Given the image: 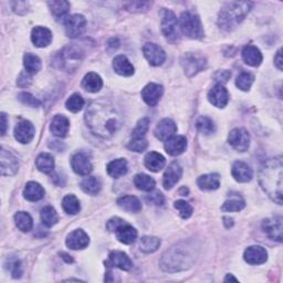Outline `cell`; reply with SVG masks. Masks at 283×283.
Here are the masks:
<instances>
[{"label":"cell","instance_id":"cell-50","mask_svg":"<svg viewBox=\"0 0 283 283\" xmlns=\"http://www.w3.org/2000/svg\"><path fill=\"white\" fill-rule=\"evenodd\" d=\"M148 126H149V120L147 118H144L141 121H139L137 125L133 129V133H132L133 139H144L148 130Z\"/></svg>","mask_w":283,"mask_h":283},{"label":"cell","instance_id":"cell-8","mask_svg":"<svg viewBox=\"0 0 283 283\" xmlns=\"http://www.w3.org/2000/svg\"><path fill=\"white\" fill-rule=\"evenodd\" d=\"M228 143L236 150L246 152L250 145V135L244 128H234L229 133Z\"/></svg>","mask_w":283,"mask_h":283},{"label":"cell","instance_id":"cell-39","mask_svg":"<svg viewBox=\"0 0 283 283\" xmlns=\"http://www.w3.org/2000/svg\"><path fill=\"white\" fill-rule=\"evenodd\" d=\"M159 246H161V240L157 237L145 236L140 240V249L145 253L155 252L159 248Z\"/></svg>","mask_w":283,"mask_h":283},{"label":"cell","instance_id":"cell-40","mask_svg":"<svg viewBox=\"0 0 283 283\" xmlns=\"http://www.w3.org/2000/svg\"><path fill=\"white\" fill-rule=\"evenodd\" d=\"M62 207L64 212L69 215H77L81 209L80 201L74 195L65 196L62 200Z\"/></svg>","mask_w":283,"mask_h":283},{"label":"cell","instance_id":"cell-26","mask_svg":"<svg viewBox=\"0 0 283 283\" xmlns=\"http://www.w3.org/2000/svg\"><path fill=\"white\" fill-rule=\"evenodd\" d=\"M242 59L250 67H259L262 62V53L255 46H246L242 49Z\"/></svg>","mask_w":283,"mask_h":283},{"label":"cell","instance_id":"cell-18","mask_svg":"<svg viewBox=\"0 0 283 283\" xmlns=\"http://www.w3.org/2000/svg\"><path fill=\"white\" fill-rule=\"evenodd\" d=\"M244 260L249 265H262L268 260V252L261 246H251L244 251Z\"/></svg>","mask_w":283,"mask_h":283},{"label":"cell","instance_id":"cell-36","mask_svg":"<svg viewBox=\"0 0 283 283\" xmlns=\"http://www.w3.org/2000/svg\"><path fill=\"white\" fill-rule=\"evenodd\" d=\"M35 165H37V168L40 172L50 174L54 169V158L48 153H42L35 159Z\"/></svg>","mask_w":283,"mask_h":283},{"label":"cell","instance_id":"cell-63","mask_svg":"<svg viewBox=\"0 0 283 283\" xmlns=\"http://www.w3.org/2000/svg\"><path fill=\"white\" fill-rule=\"evenodd\" d=\"M227 281H235V282H238V279H236L235 277H232L231 274H227V277L224 278V282H227Z\"/></svg>","mask_w":283,"mask_h":283},{"label":"cell","instance_id":"cell-51","mask_svg":"<svg viewBox=\"0 0 283 283\" xmlns=\"http://www.w3.org/2000/svg\"><path fill=\"white\" fill-rule=\"evenodd\" d=\"M174 207H175L178 210L181 218L188 219L193 215V207L190 204H188L187 201H185V200H177V201H175V204H174Z\"/></svg>","mask_w":283,"mask_h":283},{"label":"cell","instance_id":"cell-15","mask_svg":"<svg viewBox=\"0 0 283 283\" xmlns=\"http://www.w3.org/2000/svg\"><path fill=\"white\" fill-rule=\"evenodd\" d=\"M143 52L147 61L152 65H154V67L163 64V62L166 59V54L164 52V50L159 46L155 45V43H150V42L146 43L143 48Z\"/></svg>","mask_w":283,"mask_h":283},{"label":"cell","instance_id":"cell-24","mask_svg":"<svg viewBox=\"0 0 283 283\" xmlns=\"http://www.w3.org/2000/svg\"><path fill=\"white\" fill-rule=\"evenodd\" d=\"M31 40L33 45L38 48L48 47L52 41V33L48 28L35 27L32 29Z\"/></svg>","mask_w":283,"mask_h":283},{"label":"cell","instance_id":"cell-41","mask_svg":"<svg viewBox=\"0 0 283 283\" xmlns=\"http://www.w3.org/2000/svg\"><path fill=\"white\" fill-rule=\"evenodd\" d=\"M41 221L47 227H52L59 220V216H58L55 209L51 206H47L41 210Z\"/></svg>","mask_w":283,"mask_h":283},{"label":"cell","instance_id":"cell-1","mask_svg":"<svg viewBox=\"0 0 283 283\" xmlns=\"http://www.w3.org/2000/svg\"><path fill=\"white\" fill-rule=\"evenodd\" d=\"M85 122L92 132L102 137L111 139L121 128L123 119L120 111L108 101H94L85 112Z\"/></svg>","mask_w":283,"mask_h":283},{"label":"cell","instance_id":"cell-29","mask_svg":"<svg viewBox=\"0 0 283 283\" xmlns=\"http://www.w3.org/2000/svg\"><path fill=\"white\" fill-rule=\"evenodd\" d=\"M70 123L69 120L63 115H55L53 120L51 121V125H50V129L53 133V135L58 137H65L69 132Z\"/></svg>","mask_w":283,"mask_h":283},{"label":"cell","instance_id":"cell-20","mask_svg":"<svg viewBox=\"0 0 283 283\" xmlns=\"http://www.w3.org/2000/svg\"><path fill=\"white\" fill-rule=\"evenodd\" d=\"M181 174H183V171H181L180 165L177 162H173L164 174L163 185L165 190H172L180 180Z\"/></svg>","mask_w":283,"mask_h":283},{"label":"cell","instance_id":"cell-44","mask_svg":"<svg viewBox=\"0 0 283 283\" xmlns=\"http://www.w3.org/2000/svg\"><path fill=\"white\" fill-rule=\"evenodd\" d=\"M48 6L51 10L53 16L56 18H61L68 13L70 9V4L64 0H56V2H49Z\"/></svg>","mask_w":283,"mask_h":283},{"label":"cell","instance_id":"cell-64","mask_svg":"<svg viewBox=\"0 0 283 283\" xmlns=\"http://www.w3.org/2000/svg\"><path fill=\"white\" fill-rule=\"evenodd\" d=\"M179 194H180L181 196H187V194H188V190H187V188L183 187V188H181V190H180Z\"/></svg>","mask_w":283,"mask_h":283},{"label":"cell","instance_id":"cell-57","mask_svg":"<svg viewBox=\"0 0 283 283\" xmlns=\"http://www.w3.org/2000/svg\"><path fill=\"white\" fill-rule=\"evenodd\" d=\"M123 223H125V220L119 218V217H115V218H112V219H110L107 221L106 228H107L108 231L115 232L116 229H118L120 226H122Z\"/></svg>","mask_w":283,"mask_h":283},{"label":"cell","instance_id":"cell-60","mask_svg":"<svg viewBox=\"0 0 283 283\" xmlns=\"http://www.w3.org/2000/svg\"><path fill=\"white\" fill-rule=\"evenodd\" d=\"M7 130V116L5 113H2V135L4 136Z\"/></svg>","mask_w":283,"mask_h":283},{"label":"cell","instance_id":"cell-4","mask_svg":"<svg viewBox=\"0 0 283 283\" xmlns=\"http://www.w3.org/2000/svg\"><path fill=\"white\" fill-rule=\"evenodd\" d=\"M194 263V257L190 250L183 247H174L166 251L159 266L166 272H178L190 269Z\"/></svg>","mask_w":283,"mask_h":283},{"label":"cell","instance_id":"cell-9","mask_svg":"<svg viewBox=\"0 0 283 283\" xmlns=\"http://www.w3.org/2000/svg\"><path fill=\"white\" fill-rule=\"evenodd\" d=\"M19 169V162L17 157L14 156L11 152L2 148L0 153V171H2L3 176H11L14 175Z\"/></svg>","mask_w":283,"mask_h":283},{"label":"cell","instance_id":"cell-56","mask_svg":"<svg viewBox=\"0 0 283 283\" xmlns=\"http://www.w3.org/2000/svg\"><path fill=\"white\" fill-rule=\"evenodd\" d=\"M231 77V73L229 71L227 70H220V71H217L214 78H215V81L218 82V84H223V83H226L228 82V80L229 78Z\"/></svg>","mask_w":283,"mask_h":283},{"label":"cell","instance_id":"cell-10","mask_svg":"<svg viewBox=\"0 0 283 283\" xmlns=\"http://www.w3.org/2000/svg\"><path fill=\"white\" fill-rule=\"evenodd\" d=\"M86 19L82 14H72L64 20L65 32L70 38H77L85 30Z\"/></svg>","mask_w":283,"mask_h":283},{"label":"cell","instance_id":"cell-23","mask_svg":"<svg viewBox=\"0 0 283 283\" xmlns=\"http://www.w3.org/2000/svg\"><path fill=\"white\" fill-rule=\"evenodd\" d=\"M71 166L78 175L81 176H89L92 172V164L90 159L83 153H78L72 157Z\"/></svg>","mask_w":283,"mask_h":283},{"label":"cell","instance_id":"cell-59","mask_svg":"<svg viewBox=\"0 0 283 283\" xmlns=\"http://www.w3.org/2000/svg\"><path fill=\"white\" fill-rule=\"evenodd\" d=\"M30 81H31V79H30V77H29V73H27V74L21 73L19 79H18V84L21 86V85H23V82H25V86H26V85H29Z\"/></svg>","mask_w":283,"mask_h":283},{"label":"cell","instance_id":"cell-38","mask_svg":"<svg viewBox=\"0 0 283 283\" xmlns=\"http://www.w3.org/2000/svg\"><path fill=\"white\" fill-rule=\"evenodd\" d=\"M134 185L143 192H152L155 188V180L146 174H137L134 177Z\"/></svg>","mask_w":283,"mask_h":283},{"label":"cell","instance_id":"cell-17","mask_svg":"<svg viewBox=\"0 0 283 283\" xmlns=\"http://www.w3.org/2000/svg\"><path fill=\"white\" fill-rule=\"evenodd\" d=\"M67 246L72 250H81L86 248L90 243L89 236L82 229H77L72 231L67 237Z\"/></svg>","mask_w":283,"mask_h":283},{"label":"cell","instance_id":"cell-58","mask_svg":"<svg viewBox=\"0 0 283 283\" xmlns=\"http://www.w3.org/2000/svg\"><path fill=\"white\" fill-rule=\"evenodd\" d=\"M274 63L277 65V68L279 70H282V64H283V60H282V49H279L277 54L274 56Z\"/></svg>","mask_w":283,"mask_h":283},{"label":"cell","instance_id":"cell-25","mask_svg":"<svg viewBox=\"0 0 283 283\" xmlns=\"http://www.w3.org/2000/svg\"><path fill=\"white\" fill-rule=\"evenodd\" d=\"M232 177H234L239 183H248L252 179L253 173L248 164L243 162H236L232 166L231 169Z\"/></svg>","mask_w":283,"mask_h":283},{"label":"cell","instance_id":"cell-32","mask_svg":"<svg viewBox=\"0 0 283 283\" xmlns=\"http://www.w3.org/2000/svg\"><path fill=\"white\" fill-rule=\"evenodd\" d=\"M197 185L202 191H215L220 186V177L217 174H206L198 178Z\"/></svg>","mask_w":283,"mask_h":283},{"label":"cell","instance_id":"cell-42","mask_svg":"<svg viewBox=\"0 0 283 283\" xmlns=\"http://www.w3.org/2000/svg\"><path fill=\"white\" fill-rule=\"evenodd\" d=\"M82 191L89 195H97L101 191V181L93 176L85 177L81 181Z\"/></svg>","mask_w":283,"mask_h":283},{"label":"cell","instance_id":"cell-11","mask_svg":"<svg viewBox=\"0 0 283 283\" xmlns=\"http://www.w3.org/2000/svg\"><path fill=\"white\" fill-rule=\"evenodd\" d=\"M177 25L175 13L171 10H165L162 18V31L166 38L169 40H176L178 38Z\"/></svg>","mask_w":283,"mask_h":283},{"label":"cell","instance_id":"cell-27","mask_svg":"<svg viewBox=\"0 0 283 283\" xmlns=\"http://www.w3.org/2000/svg\"><path fill=\"white\" fill-rule=\"evenodd\" d=\"M116 238L119 239V241L124 244H130L133 243L137 238V231L135 228H133L128 223H123L115 231Z\"/></svg>","mask_w":283,"mask_h":283},{"label":"cell","instance_id":"cell-21","mask_svg":"<svg viewBox=\"0 0 283 283\" xmlns=\"http://www.w3.org/2000/svg\"><path fill=\"white\" fill-rule=\"evenodd\" d=\"M187 147V140L185 136L174 135L167 141H165V150L172 156L183 154Z\"/></svg>","mask_w":283,"mask_h":283},{"label":"cell","instance_id":"cell-46","mask_svg":"<svg viewBox=\"0 0 283 283\" xmlns=\"http://www.w3.org/2000/svg\"><path fill=\"white\" fill-rule=\"evenodd\" d=\"M65 106H67V108L70 112L78 113L83 108L84 100L79 93H74V94H72V96L67 100V102H65Z\"/></svg>","mask_w":283,"mask_h":283},{"label":"cell","instance_id":"cell-28","mask_svg":"<svg viewBox=\"0 0 283 283\" xmlns=\"http://www.w3.org/2000/svg\"><path fill=\"white\" fill-rule=\"evenodd\" d=\"M113 69L116 73L123 77H130L134 74V67L125 55H118L113 60Z\"/></svg>","mask_w":283,"mask_h":283},{"label":"cell","instance_id":"cell-55","mask_svg":"<svg viewBox=\"0 0 283 283\" xmlns=\"http://www.w3.org/2000/svg\"><path fill=\"white\" fill-rule=\"evenodd\" d=\"M147 200L150 202V204H154L156 206H162L165 202V198L162 193L155 192L153 194H149L147 196Z\"/></svg>","mask_w":283,"mask_h":283},{"label":"cell","instance_id":"cell-16","mask_svg":"<svg viewBox=\"0 0 283 283\" xmlns=\"http://www.w3.org/2000/svg\"><path fill=\"white\" fill-rule=\"evenodd\" d=\"M164 89L162 85L156 83H148L142 91V98L145 103L149 106H155L163 96Z\"/></svg>","mask_w":283,"mask_h":283},{"label":"cell","instance_id":"cell-35","mask_svg":"<svg viewBox=\"0 0 283 283\" xmlns=\"http://www.w3.org/2000/svg\"><path fill=\"white\" fill-rule=\"evenodd\" d=\"M127 173V162L124 158H118L107 165V174L113 178H120Z\"/></svg>","mask_w":283,"mask_h":283},{"label":"cell","instance_id":"cell-31","mask_svg":"<svg viewBox=\"0 0 283 283\" xmlns=\"http://www.w3.org/2000/svg\"><path fill=\"white\" fill-rule=\"evenodd\" d=\"M25 198L29 201H38L45 197V190L43 187L35 183V181H29L24 191Z\"/></svg>","mask_w":283,"mask_h":283},{"label":"cell","instance_id":"cell-34","mask_svg":"<svg viewBox=\"0 0 283 283\" xmlns=\"http://www.w3.org/2000/svg\"><path fill=\"white\" fill-rule=\"evenodd\" d=\"M118 206L128 213H140L142 210V204L135 196H123L118 199Z\"/></svg>","mask_w":283,"mask_h":283},{"label":"cell","instance_id":"cell-3","mask_svg":"<svg viewBox=\"0 0 283 283\" xmlns=\"http://www.w3.org/2000/svg\"><path fill=\"white\" fill-rule=\"evenodd\" d=\"M253 4L248 2H231L224 5L218 17V25L226 31L234 30L246 18L252 8Z\"/></svg>","mask_w":283,"mask_h":283},{"label":"cell","instance_id":"cell-61","mask_svg":"<svg viewBox=\"0 0 283 283\" xmlns=\"http://www.w3.org/2000/svg\"><path fill=\"white\" fill-rule=\"evenodd\" d=\"M60 256H61V258L63 259V260H65V261H67V262L68 263H71V262H73V259H72L69 255H68V253H65V252H61L60 253Z\"/></svg>","mask_w":283,"mask_h":283},{"label":"cell","instance_id":"cell-19","mask_svg":"<svg viewBox=\"0 0 283 283\" xmlns=\"http://www.w3.org/2000/svg\"><path fill=\"white\" fill-rule=\"evenodd\" d=\"M177 130V126L175 122L171 119H164L158 123L155 127L154 134L159 141H167L172 136L175 135Z\"/></svg>","mask_w":283,"mask_h":283},{"label":"cell","instance_id":"cell-13","mask_svg":"<svg viewBox=\"0 0 283 283\" xmlns=\"http://www.w3.org/2000/svg\"><path fill=\"white\" fill-rule=\"evenodd\" d=\"M35 133V128L31 122L21 121L14 127V137L21 144L30 143Z\"/></svg>","mask_w":283,"mask_h":283},{"label":"cell","instance_id":"cell-7","mask_svg":"<svg viewBox=\"0 0 283 283\" xmlns=\"http://www.w3.org/2000/svg\"><path fill=\"white\" fill-rule=\"evenodd\" d=\"M83 51L76 46H70L63 49L61 52V62L63 68L69 71H73L79 67L83 59Z\"/></svg>","mask_w":283,"mask_h":283},{"label":"cell","instance_id":"cell-33","mask_svg":"<svg viewBox=\"0 0 283 283\" xmlns=\"http://www.w3.org/2000/svg\"><path fill=\"white\" fill-rule=\"evenodd\" d=\"M82 86L88 92L96 93L99 92L103 86V81L101 77L98 73L94 72H90V73L85 74V77L82 80Z\"/></svg>","mask_w":283,"mask_h":283},{"label":"cell","instance_id":"cell-47","mask_svg":"<svg viewBox=\"0 0 283 283\" xmlns=\"http://www.w3.org/2000/svg\"><path fill=\"white\" fill-rule=\"evenodd\" d=\"M253 81H255V77L249 73V72L243 71L237 77L236 85L237 88L240 89L241 91H248L251 88Z\"/></svg>","mask_w":283,"mask_h":283},{"label":"cell","instance_id":"cell-48","mask_svg":"<svg viewBox=\"0 0 283 283\" xmlns=\"http://www.w3.org/2000/svg\"><path fill=\"white\" fill-rule=\"evenodd\" d=\"M198 130L204 135H210L215 132V124L213 120H210L207 116H201L196 123Z\"/></svg>","mask_w":283,"mask_h":283},{"label":"cell","instance_id":"cell-45","mask_svg":"<svg viewBox=\"0 0 283 283\" xmlns=\"http://www.w3.org/2000/svg\"><path fill=\"white\" fill-rule=\"evenodd\" d=\"M246 207V202L241 197H232L231 199H228L224 201V204L221 207L222 212H240Z\"/></svg>","mask_w":283,"mask_h":283},{"label":"cell","instance_id":"cell-6","mask_svg":"<svg viewBox=\"0 0 283 283\" xmlns=\"http://www.w3.org/2000/svg\"><path fill=\"white\" fill-rule=\"evenodd\" d=\"M180 64L187 77H194L206 68L207 61L204 56L188 52L180 58Z\"/></svg>","mask_w":283,"mask_h":283},{"label":"cell","instance_id":"cell-53","mask_svg":"<svg viewBox=\"0 0 283 283\" xmlns=\"http://www.w3.org/2000/svg\"><path fill=\"white\" fill-rule=\"evenodd\" d=\"M147 145L148 143L145 137L144 139H132V141L128 144V148L130 150L137 152V153H141V152H144L147 148Z\"/></svg>","mask_w":283,"mask_h":283},{"label":"cell","instance_id":"cell-5","mask_svg":"<svg viewBox=\"0 0 283 283\" xmlns=\"http://www.w3.org/2000/svg\"><path fill=\"white\" fill-rule=\"evenodd\" d=\"M178 25L181 32L188 38L198 40L204 37V29H202L201 21L197 14L191 11L183 12L179 18Z\"/></svg>","mask_w":283,"mask_h":283},{"label":"cell","instance_id":"cell-22","mask_svg":"<svg viewBox=\"0 0 283 283\" xmlns=\"http://www.w3.org/2000/svg\"><path fill=\"white\" fill-rule=\"evenodd\" d=\"M209 102L217 107H224L229 101L228 91L221 84H217L208 93Z\"/></svg>","mask_w":283,"mask_h":283},{"label":"cell","instance_id":"cell-12","mask_svg":"<svg viewBox=\"0 0 283 283\" xmlns=\"http://www.w3.org/2000/svg\"><path fill=\"white\" fill-rule=\"evenodd\" d=\"M262 229L272 240L282 241V217L268 218L262 222Z\"/></svg>","mask_w":283,"mask_h":283},{"label":"cell","instance_id":"cell-54","mask_svg":"<svg viewBox=\"0 0 283 283\" xmlns=\"http://www.w3.org/2000/svg\"><path fill=\"white\" fill-rule=\"evenodd\" d=\"M150 6V3L147 2H133L126 5V9L132 12H144L147 11Z\"/></svg>","mask_w":283,"mask_h":283},{"label":"cell","instance_id":"cell-49","mask_svg":"<svg viewBox=\"0 0 283 283\" xmlns=\"http://www.w3.org/2000/svg\"><path fill=\"white\" fill-rule=\"evenodd\" d=\"M6 268L10 271L12 278L17 279L20 278L21 274H23V266H21L20 260L18 258H9L6 262Z\"/></svg>","mask_w":283,"mask_h":283},{"label":"cell","instance_id":"cell-14","mask_svg":"<svg viewBox=\"0 0 283 283\" xmlns=\"http://www.w3.org/2000/svg\"><path fill=\"white\" fill-rule=\"evenodd\" d=\"M106 267L108 268H119V269L123 271H128L133 268V262L132 260L129 259V257L126 255V253L122 252V251H112L108 256V260L106 261Z\"/></svg>","mask_w":283,"mask_h":283},{"label":"cell","instance_id":"cell-2","mask_svg":"<svg viewBox=\"0 0 283 283\" xmlns=\"http://www.w3.org/2000/svg\"><path fill=\"white\" fill-rule=\"evenodd\" d=\"M282 157L269 159L261 168L260 185L267 195L279 205H282Z\"/></svg>","mask_w":283,"mask_h":283},{"label":"cell","instance_id":"cell-37","mask_svg":"<svg viewBox=\"0 0 283 283\" xmlns=\"http://www.w3.org/2000/svg\"><path fill=\"white\" fill-rule=\"evenodd\" d=\"M14 222H16L17 228L24 232H29L33 227L31 216L26 212H19L14 215Z\"/></svg>","mask_w":283,"mask_h":283},{"label":"cell","instance_id":"cell-43","mask_svg":"<svg viewBox=\"0 0 283 283\" xmlns=\"http://www.w3.org/2000/svg\"><path fill=\"white\" fill-rule=\"evenodd\" d=\"M24 64H25V68L27 70V73H29V74L37 73V72H39L41 69V60L39 59V56L34 55L32 53L25 54Z\"/></svg>","mask_w":283,"mask_h":283},{"label":"cell","instance_id":"cell-30","mask_svg":"<svg viewBox=\"0 0 283 283\" xmlns=\"http://www.w3.org/2000/svg\"><path fill=\"white\" fill-rule=\"evenodd\" d=\"M144 163H145V166L147 167V169H149L150 172L157 173L164 168L166 159L162 154L156 153V152H150V153L146 154V156H145Z\"/></svg>","mask_w":283,"mask_h":283},{"label":"cell","instance_id":"cell-52","mask_svg":"<svg viewBox=\"0 0 283 283\" xmlns=\"http://www.w3.org/2000/svg\"><path fill=\"white\" fill-rule=\"evenodd\" d=\"M18 99H19L24 104H27V105L31 106V107H39V106H41V102H40V101H39L37 98L32 97L30 93H27V92L20 93L19 96H18Z\"/></svg>","mask_w":283,"mask_h":283},{"label":"cell","instance_id":"cell-62","mask_svg":"<svg viewBox=\"0 0 283 283\" xmlns=\"http://www.w3.org/2000/svg\"><path fill=\"white\" fill-rule=\"evenodd\" d=\"M223 220H224V224H226L227 228L232 227V224H234V220H232L231 218H229V217H224Z\"/></svg>","mask_w":283,"mask_h":283}]
</instances>
